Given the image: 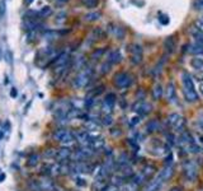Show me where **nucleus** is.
Wrapping results in <instances>:
<instances>
[{"mask_svg": "<svg viewBox=\"0 0 203 191\" xmlns=\"http://www.w3.org/2000/svg\"><path fill=\"white\" fill-rule=\"evenodd\" d=\"M182 84H183V93H184L185 100L188 102H191V103L197 102L198 101L197 90H195L192 76L188 73H183L182 74Z\"/></svg>", "mask_w": 203, "mask_h": 191, "instance_id": "1", "label": "nucleus"}, {"mask_svg": "<svg viewBox=\"0 0 203 191\" xmlns=\"http://www.w3.org/2000/svg\"><path fill=\"white\" fill-rule=\"evenodd\" d=\"M132 82H133V78L131 74H128L126 72H119L114 75L113 78V83L114 86L119 88V89H128L129 87L132 86Z\"/></svg>", "mask_w": 203, "mask_h": 191, "instance_id": "2", "label": "nucleus"}, {"mask_svg": "<svg viewBox=\"0 0 203 191\" xmlns=\"http://www.w3.org/2000/svg\"><path fill=\"white\" fill-rule=\"evenodd\" d=\"M183 173H184V177L189 181V182H193L195 179H197V175H198V167L195 164V162L188 159L183 163Z\"/></svg>", "mask_w": 203, "mask_h": 191, "instance_id": "3", "label": "nucleus"}, {"mask_svg": "<svg viewBox=\"0 0 203 191\" xmlns=\"http://www.w3.org/2000/svg\"><path fill=\"white\" fill-rule=\"evenodd\" d=\"M168 120H169V125L171 126V129L174 131L183 133L184 126H185V120H184V117L182 115H179V114H177V112H174V114L169 115Z\"/></svg>", "mask_w": 203, "mask_h": 191, "instance_id": "4", "label": "nucleus"}, {"mask_svg": "<svg viewBox=\"0 0 203 191\" xmlns=\"http://www.w3.org/2000/svg\"><path fill=\"white\" fill-rule=\"evenodd\" d=\"M90 78H91V69L86 68V69H83L80 73L76 75V78L74 79V84L76 88H84L89 84L90 82Z\"/></svg>", "mask_w": 203, "mask_h": 191, "instance_id": "5", "label": "nucleus"}, {"mask_svg": "<svg viewBox=\"0 0 203 191\" xmlns=\"http://www.w3.org/2000/svg\"><path fill=\"white\" fill-rule=\"evenodd\" d=\"M53 136H55V139L57 141H60V143H62L65 145H71L75 141V135H74V134L67 131V130H65V129L57 130L53 134Z\"/></svg>", "mask_w": 203, "mask_h": 191, "instance_id": "6", "label": "nucleus"}, {"mask_svg": "<svg viewBox=\"0 0 203 191\" xmlns=\"http://www.w3.org/2000/svg\"><path fill=\"white\" fill-rule=\"evenodd\" d=\"M129 52H131V62L133 65H140L143 59V48L139 44H132L129 46Z\"/></svg>", "mask_w": 203, "mask_h": 191, "instance_id": "7", "label": "nucleus"}, {"mask_svg": "<svg viewBox=\"0 0 203 191\" xmlns=\"http://www.w3.org/2000/svg\"><path fill=\"white\" fill-rule=\"evenodd\" d=\"M132 110H133V112H136V114L140 116H147L152 111V104L147 101L141 100V101H137L133 103Z\"/></svg>", "mask_w": 203, "mask_h": 191, "instance_id": "8", "label": "nucleus"}, {"mask_svg": "<svg viewBox=\"0 0 203 191\" xmlns=\"http://www.w3.org/2000/svg\"><path fill=\"white\" fill-rule=\"evenodd\" d=\"M115 101H117V100H115V94L114 93H108L104 97V103H103L104 115H111L112 114V110L114 107Z\"/></svg>", "mask_w": 203, "mask_h": 191, "instance_id": "9", "label": "nucleus"}, {"mask_svg": "<svg viewBox=\"0 0 203 191\" xmlns=\"http://www.w3.org/2000/svg\"><path fill=\"white\" fill-rule=\"evenodd\" d=\"M91 153H93V150L89 149V148H81V149H77L74 154H72V158H74V161H76V162H83L86 158H89L91 155Z\"/></svg>", "mask_w": 203, "mask_h": 191, "instance_id": "10", "label": "nucleus"}, {"mask_svg": "<svg viewBox=\"0 0 203 191\" xmlns=\"http://www.w3.org/2000/svg\"><path fill=\"white\" fill-rule=\"evenodd\" d=\"M166 97L170 103H177V90H175V84L174 83H169L168 87H166Z\"/></svg>", "mask_w": 203, "mask_h": 191, "instance_id": "11", "label": "nucleus"}, {"mask_svg": "<svg viewBox=\"0 0 203 191\" xmlns=\"http://www.w3.org/2000/svg\"><path fill=\"white\" fill-rule=\"evenodd\" d=\"M163 183H164V180L160 177V176H157L156 179H154L149 183L145 191H159V189L163 186Z\"/></svg>", "mask_w": 203, "mask_h": 191, "instance_id": "12", "label": "nucleus"}, {"mask_svg": "<svg viewBox=\"0 0 203 191\" xmlns=\"http://www.w3.org/2000/svg\"><path fill=\"white\" fill-rule=\"evenodd\" d=\"M70 157H71V150L69 149V148H61V149L56 150V155H55V158H56L57 161L62 162V161L69 159Z\"/></svg>", "mask_w": 203, "mask_h": 191, "instance_id": "13", "label": "nucleus"}, {"mask_svg": "<svg viewBox=\"0 0 203 191\" xmlns=\"http://www.w3.org/2000/svg\"><path fill=\"white\" fill-rule=\"evenodd\" d=\"M107 61L109 62V64H118V62H121L122 61V55H121V52L118 51V50H113V51H111L109 54H108V58H107Z\"/></svg>", "mask_w": 203, "mask_h": 191, "instance_id": "14", "label": "nucleus"}, {"mask_svg": "<svg viewBox=\"0 0 203 191\" xmlns=\"http://www.w3.org/2000/svg\"><path fill=\"white\" fill-rule=\"evenodd\" d=\"M173 173H174V167L173 166H165L163 168V171H160L159 176H160V177L164 180V182H165V181H168V180L171 179Z\"/></svg>", "mask_w": 203, "mask_h": 191, "instance_id": "15", "label": "nucleus"}, {"mask_svg": "<svg viewBox=\"0 0 203 191\" xmlns=\"http://www.w3.org/2000/svg\"><path fill=\"white\" fill-rule=\"evenodd\" d=\"M111 31L113 33V36L118 40H123L126 36V30L123 27H119V26H113V28H111Z\"/></svg>", "mask_w": 203, "mask_h": 191, "instance_id": "16", "label": "nucleus"}, {"mask_svg": "<svg viewBox=\"0 0 203 191\" xmlns=\"http://www.w3.org/2000/svg\"><path fill=\"white\" fill-rule=\"evenodd\" d=\"M164 48H165V51L168 52V54H171V52L174 51V48H175V40H174L171 36L165 40V42H164Z\"/></svg>", "mask_w": 203, "mask_h": 191, "instance_id": "17", "label": "nucleus"}, {"mask_svg": "<svg viewBox=\"0 0 203 191\" xmlns=\"http://www.w3.org/2000/svg\"><path fill=\"white\" fill-rule=\"evenodd\" d=\"M163 93H164V90H163V86H161V84H159V83L155 84L154 88H152V97H154V100L159 101L163 97Z\"/></svg>", "mask_w": 203, "mask_h": 191, "instance_id": "18", "label": "nucleus"}, {"mask_svg": "<svg viewBox=\"0 0 203 191\" xmlns=\"http://www.w3.org/2000/svg\"><path fill=\"white\" fill-rule=\"evenodd\" d=\"M155 172V167L154 166H145L142 168V172H141V176L145 179V180H147L149 177H151L152 175H154Z\"/></svg>", "mask_w": 203, "mask_h": 191, "instance_id": "19", "label": "nucleus"}, {"mask_svg": "<svg viewBox=\"0 0 203 191\" xmlns=\"http://www.w3.org/2000/svg\"><path fill=\"white\" fill-rule=\"evenodd\" d=\"M160 127V124H159L157 120H150V121L146 124V131L147 133H154L156 130H159Z\"/></svg>", "mask_w": 203, "mask_h": 191, "instance_id": "20", "label": "nucleus"}, {"mask_svg": "<svg viewBox=\"0 0 203 191\" xmlns=\"http://www.w3.org/2000/svg\"><path fill=\"white\" fill-rule=\"evenodd\" d=\"M191 65H192V68L195 69V70L203 69V59H201L199 56H194V58L191 60Z\"/></svg>", "mask_w": 203, "mask_h": 191, "instance_id": "21", "label": "nucleus"}, {"mask_svg": "<svg viewBox=\"0 0 203 191\" xmlns=\"http://www.w3.org/2000/svg\"><path fill=\"white\" fill-rule=\"evenodd\" d=\"M100 17H102V14L99 12H90L88 14H85L84 19L86 20V22H95V20H98Z\"/></svg>", "mask_w": 203, "mask_h": 191, "instance_id": "22", "label": "nucleus"}, {"mask_svg": "<svg viewBox=\"0 0 203 191\" xmlns=\"http://www.w3.org/2000/svg\"><path fill=\"white\" fill-rule=\"evenodd\" d=\"M192 36H193V38L195 40L197 44H199V45L203 46V33L202 32H199L198 30L193 28V30H192Z\"/></svg>", "mask_w": 203, "mask_h": 191, "instance_id": "23", "label": "nucleus"}, {"mask_svg": "<svg viewBox=\"0 0 203 191\" xmlns=\"http://www.w3.org/2000/svg\"><path fill=\"white\" fill-rule=\"evenodd\" d=\"M191 47V52L192 54H194V55H203V46L202 45H199V44H193L192 46H189Z\"/></svg>", "mask_w": 203, "mask_h": 191, "instance_id": "24", "label": "nucleus"}, {"mask_svg": "<svg viewBox=\"0 0 203 191\" xmlns=\"http://www.w3.org/2000/svg\"><path fill=\"white\" fill-rule=\"evenodd\" d=\"M83 3H84V5L86 6V8L91 9V8H95V6H98L99 0H83Z\"/></svg>", "mask_w": 203, "mask_h": 191, "instance_id": "25", "label": "nucleus"}, {"mask_svg": "<svg viewBox=\"0 0 203 191\" xmlns=\"http://www.w3.org/2000/svg\"><path fill=\"white\" fill-rule=\"evenodd\" d=\"M51 13H52V9L50 8V6H45V8H42L41 12H40V16L42 18H46L48 16H51Z\"/></svg>", "mask_w": 203, "mask_h": 191, "instance_id": "26", "label": "nucleus"}, {"mask_svg": "<svg viewBox=\"0 0 203 191\" xmlns=\"http://www.w3.org/2000/svg\"><path fill=\"white\" fill-rule=\"evenodd\" d=\"M111 66H112V64H109L108 61H105L104 64H102V65H100V73L102 74H107L111 70Z\"/></svg>", "mask_w": 203, "mask_h": 191, "instance_id": "27", "label": "nucleus"}, {"mask_svg": "<svg viewBox=\"0 0 203 191\" xmlns=\"http://www.w3.org/2000/svg\"><path fill=\"white\" fill-rule=\"evenodd\" d=\"M104 48H98V50H95L93 52V55H91V59L93 60H98V59H100L102 58V55L104 54Z\"/></svg>", "mask_w": 203, "mask_h": 191, "instance_id": "28", "label": "nucleus"}, {"mask_svg": "<svg viewBox=\"0 0 203 191\" xmlns=\"http://www.w3.org/2000/svg\"><path fill=\"white\" fill-rule=\"evenodd\" d=\"M38 163V154H32L28 159V166H36Z\"/></svg>", "mask_w": 203, "mask_h": 191, "instance_id": "29", "label": "nucleus"}, {"mask_svg": "<svg viewBox=\"0 0 203 191\" xmlns=\"http://www.w3.org/2000/svg\"><path fill=\"white\" fill-rule=\"evenodd\" d=\"M193 8L195 10H203V0H194Z\"/></svg>", "mask_w": 203, "mask_h": 191, "instance_id": "30", "label": "nucleus"}, {"mask_svg": "<svg viewBox=\"0 0 203 191\" xmlns=\"http://www.w3.org/2000/svg\"><path fill=\"white\" fill-rule=\"evenodd\" d=\"M194 28H195V30H198L199 32L203 33V20H202V19L195 20V22H194Z\"/></svg>", "mask_w": 203, "mask_h": 191, "instance_id": "31", "label": "nucleus"}, {"mask_svg": "<svg viewBox=\"0 0 203 191\" xmlns=\"http://www.w3.org/2000/svg\"><path fill=\"white\" fill-rule=\"evenodd\" d=\"M86 127H88V130H93L94 131V129H95V130L99 129V125L95 121H89L88 125H86Z\"/></svg>", "mask_w": 203, "mask_h": 191, "instance_id": "32", "label": "nucleus"}, {"mask_svg": "<svg viewBox=\"0 0 203 191\" xmlns=\"http://www.w3.org/2000/svg\"><path fill=\"white\" fill-rule=\"evenodd\" d=\"M103 124H104V125H111V124H112V116H111V115H104V117H103Z\"/></svg>", "mask_w": 203, "mask_h": 191, "instance_id": "33", "label": "nucleus"}, {"mask_svg": "<svg viewBox=\"0 0 203 191\" xmlns=\"http://www.w3.org/2000/svg\"><path fill=\"white\" fill-rule=\"evenodd\" d=\"M4 13H5V3H4V0H2L0 2V17H3Z\"/></svg>", "mask_w": 203, "mask_h": 191, "instance_id": "34", "label": "nucleus"}, {"mask_svg": "<svg viewBox=\"0 0 203 191\" xmlns=\"http://www.w3.org/2000/svg\"><path fill=\"white\" fill-rule=\"evenodd\" d=\"M139 122H140V117H139V116L132 117V121H131V124H132V125H137Z\"/></svg>", "mask_w": 203, "mask_h": 191, "instance_id": "35", "label": "nucleus"}, {"mask_svg": "<svg viewBox=\"0 0 203 191\" xmlns=\"http://www.w3.org/2000/svg\"><path fill=\"white\" fill-rule=\"evenodd\" d=\"M198 122H199V126L203 129V114L199 116V118H198Z\"/></svg>", "mask_w": 203, "mask_h": 191, "instance_id": "36", "label": "nucleus"}, {"mask_svg": "<svg viewBox=\"0 0 203 191\" xmlns=\"http://www.w3.org/2000/svg\"><path fill=\"white\" fill-rule=\"evenodd\" d=\"M169 191H183V190H182V187H179V186H174V187H171Z\"/></svg>", "mask_w": 203, "mask_h": 191, "instance_id": "37", "label": "nucleus"}, {"mask_svg": "<svg viewBox=\"0 0 203 191\" xmlns=\"http://www.w3.org/2000/svg\"><path fill=\"white\" fill-rule=\"evenodd\" d=\"M199 144H201V148H202V149H203V135L199 138Z\"/></svg>", "mask_w": 203, "mask_h": 191, "instance_id": "38", "label": "nucleus"}, {"mask_svg": "<svg viewBox=\"0 0 203 191\" xmlns=\"http://www.w3.org/2000/svg\"><path fill=\"white\" fill-rule=\"evenodd\" d=\"M199 90H201V93H202V96H203V82L199 84Z\"/></svg>", "mask_w": 203, "mask_h": 191, "instance_id": "39", "label": "nucleus"}, {"mask_svg": "<svg viewBox=\"0 0 203 191\" xmlns=\"http://www.w3.org/2000/svg\"><path fill=\"white\" fill-rule=\"evenodd\" d=\"M32 2H33V0H26V3H27V4H29V3H32Z\"/></svg>", "mask_w": 203, "mask_h": 191, "instance_id": "40", "label": "nucleus"}, {"mask_svg": "<svg viewBox=\"0 0 203 191\" xmlns=\"http://www.w3.org/2000/svg\"><path fill=\"white\" fill-rule=\"evenodd\" d=\"M4 177H5L4 175H2V176H0V181H2V180H4Z\"/></svg>", "mask_w": 203, "mask_h": 191, "instance_id": "41", "label": "nucleus"}, {"mask_svg": "<svg viewBox=\"0 0 203 191\" xmlns=\"http://www.w3.org/2000/svg\"><path fill=\"white\" fill-rule=\"evenodd\" d=\"M60 2H67V0H60Z\"/></svg>", "mask_w": 203, "mask_h": 191, "instance_id": "42", "label": "nucleus"}, {"mask_svg": "<svg viewBox=\"0 0 203 191\" xmlns=\"http://www.w3.org/2000/svg\"><path fill=\"white\" fill-rule=\"evenodd\" d=\"M202 20H203V17H202Z\"/></svg>", "mask_w": 203, "mask_h": 191, "instance_id": "43", "label": "nucleus"}]
</instances>
